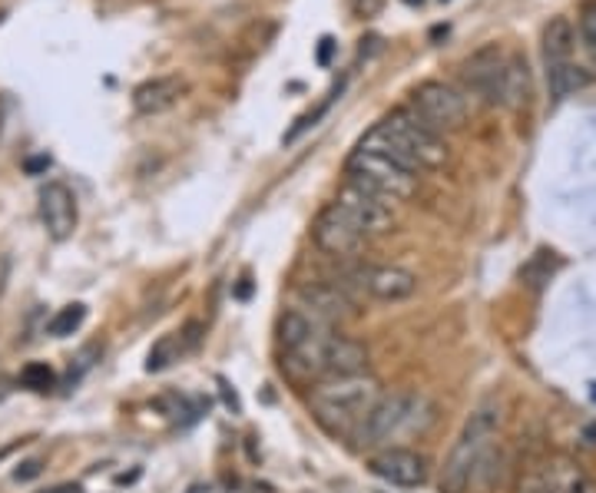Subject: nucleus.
<instances>
[{
  "mask_svg": "<svg viewBox=\"0 0 596 493\" xmlns=\"http://www.w3.org/2000/svg\"><path fill=\"white\" fill-rule=\"evenodd\" d=\"M348 279H355V285L365 289L378 302H405L418 289V279L408 269H398V265H368V269L351 272Z\"/></svg>",
  "mask_w": 596,
  "mask_h": 493,
  "instance_id": "10",
  "label": "nucleus"
},
{
  "mask_svg": "<svg viewBox=\"0 0 596 493\" xmlns=\"http://www.w3.org/2000/svg\"><path fill=\"white\" fill-rule=\"evenodd\" d=\"M371 474L391 487H421L428 481V464L408 447H385L371 457Z\"/></svg>",
  "mask_w": 596,
  "mask_h": 493,
  "instance_id": "11",
  "label": "nucleus"
},
{
  "mask_svg": "<svg viewBox=\"0 0 596 493\" xmlns=\"http://www.w3.org/2000/svg\"><path fill=\"white\" fill-rule=\"evenodd\" d=\"M574 50H577V30L570 17H550V23L544 27V67L574 63Z\"/></svg>",
  "mask_w": 596,
  "mask_h": 493,
  "instance_id": "15",
  "label": "nucleus"
},
{
  "mask_svg": "<svg viewBox=\"0 0 596 493\" xmlns=\"http://www.w3.org/2000/svg\"><path fill=\"white\" fill-rule=\"evenodd\" d=\"M557 252H550V249H540L524 269H520V279L530 285V289H540L544 282H550L554 279V272H557Z\"/></svg>",
  "mask_w": 596,
  "mask_h": 493,
  "instance_id": "20",
  "label": "nucleus"
},
{
  "mask_svg": "<svg viewBox=\"0 0 596 493\" xmlns=\"http://www.w3.org/2000/svg\"><path fill=\"white\" fill-rule=\"evenodd\" d=\"M381 384L378 378L365 374H351V378H328L318 381L308 394V408L315 414V421L331 431V434H355L368 414L375 411V404L381 401Z\"/></svg>",
  "mask_w": 596,
  "mask_h": 493,
  "instance_id": "2",
  "label": "nucleus"
},
{
  "mask_svg": "<svg viewBox=\"0 0 596 493\" xmlns=\"http://www.w3.org/2000/svg\"><path fill=\"white\" fill-rule=\"evenodd\" d=\"M40 219L53 239H67L77 229V199L63 182H47L40 189Z\"/></svg>",
  "mask_w": 596,
  "mask_h": 493,
  "instance_id": "12",
  "label": "nucleus"
},
{
  "mask_svg": "<svg viewBox=\"0 0 596 493\" xmlns=\"http://www.w3.org/2000/svg\"><path fill=\"white\" fill-rule=\"evenodd\" d=\"M507 60H510V53L497 50L494 43L484 47V50H477V53L464 63V83H467V90H474V93H477L480 100H487V103H500Z\"/></svg>",
  "mask_w": 596,
  "mask_h": 493,
  "instance_id": "9",
  "label": "nucleus"
},
{
  "mask_svg": "<svg viewBox=\"0 0 596 493\" xmlns=\"http://www.w3.org/2000/svg\"><path fill=\"white\" fill-rule=\"evenodd\" d=\"M83 322H87V305H67V309H60V312L53 315L50 334H53V338H67V334H73V331L80 329Z\"/></svg>",
  "mask_w": 596,
  "mask_h": 493,
  "instance_id": "21",
  "label": "nucleus"
},
{
  "mask_svg": "<svg viewBox=\"0 0 596 493\" xmlns=\"http://www.w3.org/2000/svg\"><path fill=\"white\" fill-rule=\"evenodd\" d=\"M335 50H338V43H335L331 37H321V43H318V63H321V67H328V63H331V57H335Z\"/></svg>",
  "mask_w": 596,
  "mask_h": 493,
  "instance_id": "24",
  "label": "nucleus"
},
{
  "mask_svg": "<svg viewBox=\"0 0 596 493\" xmlns=\"http://www.w3.org/2000/svg\"><path fill=\"white\" fill-rule=\"evenodd\" d=\"M301 305L311 312V319H325V322H341L348 315H355V305L351 299L338 289V285H325V282H315V285H305L298 292Z\"/></svg>",
  "mask_w": 596,
  "mask_h": 493,
  "instance_id": "14",
  "label": "nucleus"
},
{
  "mask_svg": "<svg viewBox=\"0 0 596 493\" xmlns=\"http://www.w3.org/2000/svg\"><path fill=\"white\" fill-rule=\"evenodd\" d=\"M50 381H53V371H50L47 364H27V368H23V384H30V388H37V391H43Z\"/></svg>",
  "mask_w": 596,
  "mask_h": 493,
  "instance_id": "23",
  "label": "nucleus"
},
{
  "mask_svg": "<svg viewBox=\"0 0 596 493\" xmlns=\"http://www.w3.org/2000/svg\"><path fill=\"white\" fill-rule=\"evenodd\" d=\"M358 147L385 153L398 163L411 165L415 172L418 169H438V165L447 163L445 137L431 123H425L415 107L391 110L375 130L365 133V140Z\"/></svg>",
  "mask_w": 596,
  "mask_h": 493,
  "instance_id": "1",
  "label": "nucleus"
},
{
  "mask_svg": "<svg viewBox=\"0 0 596 493\" xmlns=\"http://www.w3.org/2000/svg\"><path fill=\"white\" fill-rule=\"evenodd\" d=\"M405 3H411V7H415V3H425V0H405Z\"/></svg>",
  "mask_w": 596,
  "mask_h": 493,
  "instance_id": "25",
  "label": "nucleus"
},
{
  "mask_svg": "<svg viewBox=\"0 0 596 493\" xmlns=\"http://www.w3.org/2000/svg\"><path fill=\"white\" fill-rule=\"evenodd\" d=\"M411 107L418 110V117L425 123H431L438 133H447V130H460L464 120H467V100L447 87L441 80H425L415 87L411 93Z\"/></svg>",
  "mask_w": 596,
  "mask_h": 493,
  "instance_id": "6",
  "label": "nucleus"
},
{
  "mask_svg": "<svg viewBox=\"0 0 596 493\" xmlns=\"http://www.w3.org/2000/svg\"><path fill=\"white\" fill-rule=\"evenodd\" d=\"M368 242V235L335 205L328 202L318 219H315V245L328 255H355L361 245Z\"/></svg>",
  "mask_w": 596,
  "mask_h": 493,
  "instance_id": "8",
  "label": "nucleus"
},
{
  "mask_svg": "<svg viewBox=\"0 0 596 493\" xmlns=\"http://www.w3.org/2000/svg\"><path fill=\"white\" fill-rule=\"evenodd\" d=\"M335 205H338L368 239L388 232L391 222H395V205H391V202H385V199H378V195H371V192H365V189H358V185H351V182H345V185L338 189Z\"/></svg>",
  "mask_w": 596,
  "mask_h": 493,
  "instance_id": "7",
  "label": "nucleus"
},
{
  "mask_svg": "<svg viewBox=\"0 0 596 493\" xmlns=\"http://www.w3.org/2000/svg\"><path fill=\"white\" fill-rule=\"evenodd\" d=\"M189 83L179 77V73H166V77H152L147 83H140L133 90V107L137 113L143 117H159V113H169L182 97H186Z\"/></svg>",
  "mask_w": 596,
  "mask_h": 493,
  "instance_id": "13",
  "label": "nucleus"
},
{
  "mask_svg": "<svg viewBox=\"0 0 596 493\" xmlns=\"http://www.w3.org/2000/svg\"><path fill=\"white\" fill-rule=\"evenodd\" d=\"M577 30H580V43H584V50L590 53V60L596 63V0H587V3L580 7Z\"/></svg>",
  "mask_w": 596,
  "mask_h": 493,
  "instance_id": "22",
  "label": "nucleus"
},
{
  "mask_svg": "<svg viewBox=\"0 0 596 493\" xmlns=\"http://www.w3.org/2000/svg\"><path fill=\"white\" fill-rule=\"evenodd\" d=\"M550 493H596V484L570 461H550L534 471Z\"/></svg>",
  "mask_w": 596,
  "mask_h": 493,
  "instance_id": "16",
  "label": "nucleus"
},
{
  "mask_svg": "<svg viewBox=\"0 0 596 493\" xmlns=\"http://www.w3.org/2000/svg\"><path fill=\"white\" fill-rule=\"evenodd\" d=\"M530 97V73H527V60L520 53H510L507 60V73H504V93L500 103L504 107H520Z\"/></svg>",
  "mask_w": 596,
  "mask_h": 493,
  "instance_id": "18",
  "label": "nucleus"
},
{
  "mask_svg": "<svg viewBox=\"0 0 596 493\" xmlns=\"http://www.w3.org/2000/svg\"><path fill=\"white\" fill-rule=\"evenodd\" d=\"M315 331H318L315 319H311L308 312L292 309V312H286V315L279 319V344H282L286 351H296V348H301Z\"/></svg>",
  "mask_w": 596,
  "mask_h": 493,
  "instance_id": "19",
  "label": "nucleus"
},
{
  "mask_svg": "<svg viewBox=\"0 0 596 493\" xmlns=\"http://www.w3.org/2000/svg\"><path fill=\"white\" fill-rule=\"evenodd\" d=\"M345 172H348L351 185H358V189H365V192H371V195H378V199H385L391 205L411 199L415 189H418V172L411 165L398 163V160H391L385 153L365 150V147H358L348 157Z\"/></svg>",
  "mask_w": 596,
  "mask_h": 493,
  "instance_id": "5",
  "label": "nucleus"
},
{
  "mask_svg": "<svg viewBox=\"0 0 596 493\" xmlns=\"http://www.w3.org/2000/svg\"><path fill=\"white\" fill-rule=\"evenodd\" d=\"M500 424H504V414L494 401L480 404L460 427L450 454L445 461V471H441V491L445 493H467L470 484V474L474 467L480 464V457L497 447V437H500Z\"/></svg>",
  "mask_w": 596,
  "mask_h": 493,
  "instance_id": "4",
  "label": "nucleus"
},
{
  "mask_svg": "<svg viewBox=\"0 0 596 493\" xmlns=\"http://www.w3.org/2000/svg\"><path fill=\"white\" fill-rule=\"evenodd\" d=\"M431 424H435V408L428 398L411 391H395L375 404L368 421L358 427V441L365 447H395V441L425 434Z\"/></svg>",
  "mask_w": 596,
  "mask_h": 493,
  "instance_id": "3",
  "label": "nucleus"
},
{
  "mask_svg": "<svg viewBox=\"0 0 596 493\" xmlns=\"http://www.w3.org/2000/svg\"><path fill=\"white\" fill-rule=\"evenodd\" d=\"M590 83V73L580 70L577 63H564V67H547V90L554 103H564L567 97H574L577 90H584Z\"/></svg>",
  "mask_w": 596,
  "mask_h": 493,
  "instance_id": "17",
  "label": "nucleus"
}]
</instances>
